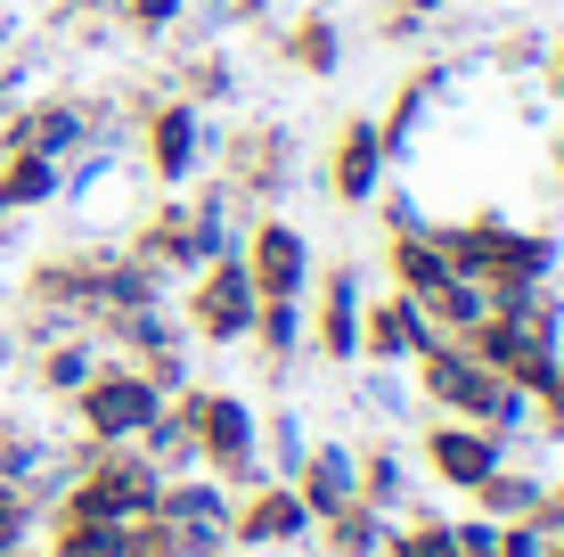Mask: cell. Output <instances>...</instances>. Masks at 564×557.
Wrapping results in <instances>:
<instances>
[{
  "instance_id": "obj_18",
  "label": "cell",
  "mask_w": 564,
  "mask_h": 557,
  "mask_svg": "<svg viewBox=\"0 0 564 557\" xmlns=\"http://www.w3.org/2000/svg\"><path fill=\"white\" fill-rule=\"evenodd\" d=\"M270 50H279L295 74L327 83V74L344 66V25H336V9H303V17H286V25H279V42H270Z\"/></svg>"
},
{
  "instance_id": "obj_21",
  "label": "cell",
  "mask_w": 564,
  "mask_h": 557,
  "mask_svg": "<svg viewBox=\"0 0 564 557\" xmlns=\"http://www.w3.org/2000/svg\"><path fill=\"white\" fill-rule=\"evenodd\" d=\"M417 312H425V329H434L442 344H466L482 329V312H491V287H475V279H442V287H425L417 296Z\"/></svg>"
},
{
  "instance_id": "obj_24",
  "label": "cell",
  "mask_w": 564,
  "mask_h": 557,
  "mask_svg": "<svg viewBox=\"0 0 564 557\" xmlns=\"http://www.w3.org/2000/svg\"><path fill=\"white\" fill-rule=\"evenodd\" d=\"M99 17L115 33H131V42H172L188 25V0H107Z\"/></svg>"
},
{
  "instance_id": "obj_4",
  "label": "cell",
  "mask_w": 564,
  "mask_h": 557,
  "mask_svg": "<svg viewBox=\"0 0 564 557\" xmlns=\"http://www.w3.org/2000/svg\"><path fill=\"white\" fill-rule=\"evenodd\" d=\"M131 164H140V181L155 189V197L188 189V181L213 164V115L164 90V99H155L140 124H131Z\"/></svg>"
},
{
  "instance_id": "obj_1",
  "label": "cell",
  "mask_w": 564,
  "mask_h": 557,
  "mask_svg": "<svg viewBox=\"0 0 564 557\" xmlns=\"http://www.w3.org/2000/svg\"><path fill=\"white\" fill-rule=\"evenodd\" d=\"M434 246H442V263H451L458 279H475V287H540V279H556V263H564V238L549 222H508L499 205H475V214H458V222H434Z\"/></svg>"
},
{
  "instance_id": "obj_26",
  "label": "cell",
  "mask_w": 564,
  "mask_h": 557,
  "mask_svg": "<svg viewBox=\"0 0 564 557\" xmlns=\"http://www.w3.org/2000/svg\"><path fill=\"white\" fill-rule=\"evenodd\" d=\"M303 451H311V427L279 401V410L262 418V468H270V475H295V468H303Z\"/></svg>"
},
{
  "instance_id": "obj_8",
  "label": "cell",
  "mask_w": 564,
  "mask_h": 557,
  "mask_svg": "<svg viewBox=\"0 0 564 557\" xmlns=\"http://www.w3.org/2000/svg\"><path fill=\"white\" fill-rule=\"evenodd\" d=\"M384 181H393V157H384V140H377V115H344V124L327 131V148H319V197L336 205V214H360Z\"/></svg>"
},
{
  "instance_id": "obj_15",
  "label": "cell",
  "mask_w": 564,
  "mask_h": 557,
  "mask_svg": "<svg viewBox=\"0 0 564 557\" xmlns=\"http://www.w3.org/2000/svg\"><path fill=\"white\" fill-rule=\"evenodd\" d=\"M164 90H172V99H188V107H205V115H221V107H238V57L213 50V42H197V50L172 57Z\"/></svg>"
},
{
  "instance_id": "obj_23",
  "label": "cell",
  "mask_w": 564,
  "mask_h": 557,
  "mask_svg": "<svg viewBox=\"0 0 564 557\" xmlns=\"http://www.w3.org/2000/svg\"><path fill=\"white\" fill-rule=\"evenodd\" d=\"M50 451H57L50 427H33V418H9V410H0V484H33V475L50 468Z\"/></svg>"
},
{
  "instance_id": "obj_25",
  "label": "cell",
  "mask_w": 564,
  "mask_h": 557,
  "mask_svg": "<svg viewBox=\"0 0 564 557\" xmlns=\"http://www.w3.org/2000/svg\"><path fill=\"white\" fill-rule=\"evenodd\" d=\"M377 557H458V549H451V516H434V508L393 516V525H384V549H377Z\"/></svg>"
},
{
  "instance_id": "obj_32",
  "label": "cell",
  "mask_w": 564,
  "mask_h": 557,
  "mask_svg": "<svg viewBox=\"0 0 564 557\" xmlns=\"http://www.w3.org/2000/svg\"><path fill=\"white\" fill-rule=\"evenodd\" d=\"M393 9H410V17H425V25H434V17L451 9V0H393Z\"/></svg>"
},
{
  "instance_id": "obj_31",
  "label": "cell",
  "mask_w": 564,
  "mask_h": 557,
  "mask_svg": "<svg viewBox=\"0 0 564 557\" xmlns=\"http://www.w3.org/2000/svg\"><path fill=\"white\" fill-rule=\"evenodd\" d=\"M107 0H50V17H99Z\"/></svg>"
},
{
  "instance_id": "obj_7",
  "label": "cell",
  "mask_w": 564,
  "mask_h": 557,
  "mask_svg": "<svg viewBox=\"0 0 564 557\" xmlns=\"http://www.w3.org/2000/svg\"><path fill=\"white\" fill-rule=\"evenodd\" d=\"M238 263H246V279H254L262 303H303V296H311V271H319L303 222H286L279 205L238 222Z\"/></svg>"
},
{
  "instance_id": "obj_9",
  "label": "cell",
  "mask_w": 564,
  "mask_h": 557,
  "mask_svg": "<svg viewBox=\"0 0 564 557\" xmlns=\"http://www.w3.org/2000/svg\"><path fill=\"white\" fill-rule=\"evenodd\" d=\"M229 549H246V557H295V549H311V508L295 501L286 475H262V484H246L238 501H229Z\"/></svg>"
},
{
  "instance_id": "obj_37",
  "label": "cell",
  "mask_w": 564,
  "mask_h": 557,
  "mask_svg": "<svg viewBox=\"0 0 564 557\" xmlns=\"http://www.w3.org/2000/svg\"><path fill=\"white\" fill-rule=\"evenodd\" d=\"M9 33H17V25H9V17H0V42H9Z\"/></svg>"
},
{
  "instance_id": "obj_27",
  "label": "cell",
  "mask_w": 564,
  "mask_h": 557,
  "mask_svg": "<svg viewBox=\"0 0 564 557\" xmlns=\"http://www.w3.org/2000/svg\"><path fill=\"white\" fill-rule=\"evenodd\" d=\"M33 533H42V508H33V492H25V484H0V557L25 549Z\"/></svg>"
},
{
  "instance_id": "obj_28",
  "label": "cell",
  "mask_w": 564,
  "mask_h": 557,
  "mask_svg": "<svg viewBox=\"0 0 564 557\" xmlns=\"http://www.w3.org/2000/svg\"><path fill=\"white\" fill-rule=\"evenodd\" d=\"M25 83H33V66H25V50H9V42H0V115H9L17 99H25Z\"/></svg>"
},
{
  "instance_id": "obj_11",
  "label": "cell",
  "mask_w": 564,
  "mask_h": 557,
  "mask_svg": "<svg viewBox=\"0 0 564 557\" xmlns=\"http://www.w3.org/2000/svg\"><path fill=\"white\" fill-rule=\"evenodd\" d=\"M417 459H425V475H434L442 492H475L482 475L508 459V443H499L491 427H475V418H434V427L417 435Z\"/></svg>"
},
{
  "instance_id": "obj_30",
  "label": "cell",
  "mask_w": 564,
  "mask_h": 557,
  "mask_svg": "<svg viewBox=\"0 0 564 557\" xmlns=\"http://www.w3.org/2000/svg\"><path fill=\"white\" fill-rule=\"evenodd\" d=\"M540 549H549V533H532L523 516H516V525H499V557H540Z\"/></svg>"
},
{
  "instance_id": "obj_2",
  "label": "cell",
  "mask_w": 564,
  "mask_h": 557,
  "mask_svg": "<svg viewBox=\"0 0 564 557\" xmlns=\"http://www.w3.org/2000/svg\"><path fill=\"white\" fill-rule=\"evenodd\" d=\"M188 410V443H197V468L213 475V484H229V492H246V484H262V410L246 401L238 386H188V394H172Z\"/></svg>"
},
{
  "instance_id": "obj_35",
  "label": "cell",
  "mask_w": 564,
  "mask_h": 557,
  "mask_svg": "<svg viewBox=\"0 0 564 557\" xmlns=\"http://www.w3.org/2000/svg\"><path fill=\"white\" fill-rule=\"evenodd\" d=\"M549 83H556V99H564V50L549 57Z\"/></svg>"
},
{
  "instance_id": "obj_10",
  "label": "cell",
  "mask_w": 564,
  "mask_h": 557,
  "mask_svg": "<svg viewBox=\"0 0 564 557\" xmlns=\"http://www.w3.org/2000/svg\"><path fill=\"white\" fill-rule=\"evenodd\" d=\"M360 263H336V271H311V296H303V353H319L327 369H352L360 353Z\"/></svg>"
},
{
  "instance_id": "obj_34",
  "label": "cell",
  "mask_w": 564,
  "mask_h": 557,
  "mask_svg": "<svg viewBox=\"0 0 564 557\" xmlns=\"http://www.w3.org/2000/svg\"><path fill=\"white\" fill-rule=\"evenodd\" d=\"M9 246H17V214L0 205V255H9Z\"/></svg>"
},
{
  "instance_id": "obj_22",
  "label": "cell",
  "mask_w": 564,
  "mask_h": 557,
  "mask_svg": "<svg viewBox=\"0 0 564 557\" xmlns=\"http://www.w3.org/2000/svg\"><path fill=\"white\" fill-rule=\"evenodd\" d=\"M311 542H319V557H377V549H384V516L360 508V501H344L336 516H319V525H311Z\"/></svg>"
},
{
  "instance_id": "obj_6",
  "label": "cell",
  "mask_w": 564,
  "mask_h": 557,
  "mask_svg": "<svg viewBox=\"0 0 564 557\" xmlns=\"http://www.w3.org/2000/svg\"><path fill=\"white\" fill-rule=\"evenodd\" d=\"M155 410H164V394L115 353H99V369H90L83 386H74V401H66V418H74L83 443H140V427Z\"/></svg>"
},
{
  "instance_id": "obj_12",
  "label": "cell",
  "mask_w": 564,
  "mask_h": 557,
  "mask_svg": "<svg viewBox=\"0 0 564 557\" xmlns=\"http://www.w3.org/2000/svg\"><path fill=\"white\" fill-rule=\"evenodd\" d=\"M425 344H434L425 312L401 296V287H384V296L360 303V353H352V369H410Z\"/></svg>"
},
{
  "instance_id": "obj_5",
  "label": "cell",
  "mask_w": 564,
  "mask_h": 557,
  "mask_svg": "<svg viewBox=\"0 0 564 557\" xmlns=\"http://www.w3.org/2000/svg\"><path fill=\"white\" fill-rule=\"evenodd\" d=\"M254 279H246L238 255H213L197 271L181 279V296H172V312H181V336L205 344V353H238L246 329H254Z\"/></svg>"
},
{
  "instance_id": "obj_33",
  "label": "cell",
  "mask_w": 564,
  "mask_h": 557,
  "mask_svg": "<svg viewBox=\"0 0 564 557\" xmlns=\"http://www.w3.org/2000/svg\"><path fill=\"white\" fill-rule=\"evenodd\" d=\"M549 172H556V189H564V115H556V148H549Z\"/></svg>"
},
{
  "instance_id": "obj_19",
  "label": "cell",
  "mask_w": 564,
  "mask_h": 557,
  "mask_svg": "<svg viewBox=\"0 0 564 557\" xmlns=\"http://www.w3.org/2000/svg\"><path fill=\"white\" fill-rule=\"evenodd\" d=\"M377 263H384V287H401L410 303L425 296V287L451 279V263H442V246H434V222H425V229H384Z\"/></svg>"
},
{
  "instance_id": "obj_3",
  "label": "cell",
  "mask_w": 564,
  "mask_h": 557,
  "mask_svg": "<svg viewBox=\"0 0 564 557\" xmlns=\"http://www.w3.org/2000/svg\"><path fill=\"white\" fill-rule=\"evenodd\" d=\"M213 181L229 189V205H238V214H270V205L303 181L295 131H286V124H262V115H254V124H238L229 140H213Z\"/></svg>"
},
{
  "instance_id": "obj_29",
  "label": "cell",
  "mask_w": 564,
  "mask_h": 557,
  "mask_svg": "<svg viewBox=\"0 0 564 557\" xmlns=\"http://www.w3.org/2000/svg\"><path fill=\"white\" fill-rule=\"evenodd\" d=\"M540 50H549L540 33H508V42H499V66H508V74H523V66H540Z\"/></svg>"
},
{
  "instance_id": "obj_14",
  "label": "cell",
  "mask_w": 564,
  "mask_h": 557,
  "mask_svg": "<svg viewBox=\"0 0 564 557\" xmlns=\"http://www.w3.org/2000/svg\"><path fill=\"white\" fill-rule=\"evenodd\" d=\"M286 484H295V501L311 508V525H319V516H336L344 501H360V492H352V443H336V435H311L303 468L286 475Z\"/></svg>"
},
{
  "instance_id": "obj_13",
  "label": "cell",
  "mask_w": 564,
  "mask_h": 557,
  "mask_svg": "<svg viewBox=\"0 0 564 557\" xmlns=\"http://www.w3.org/2000/svg\"><path fill=\"white\" fill-rule=\"evenodd\" d=\"M451 83H458V66H451V57H434V66L401 74V83H393V99H384V115H377V140H384V157H401V148L417 140V131H425V107H434Z\"/></svg>"
},
{
  "instance_id": "obj_17",
  "label": "cell",
  "mask_w": 564,
  "mask_h": 557,
  "mask_svg": "<svg viewBox=\"0 0 564 557\" xmlns=\"http://www.w3.org/2000/svg\"><path fill=\"white\" fill-rule=\"evenodd\" d=\"M90 369H99V336H83V329H66V336H50V344L25 353V377H33L42 401H74V386H83Z\"/></svg>"
},
{
  "instance_id": "obj_20",
  "label": "cell",
  "mask_w": 564,
  "mask_h": 557,
  "mask_svg": "<svg viewBox=\"0 0 564 557\" xmlns=\"http://www.w3.org/2000/svg\"><path fill=\"white\" fill-rule=\"evenodd\" d=\"M57 197H66V164L25 157V148H0V205H9V214H50Z\"/></svg>"
},
{
  "instance_id": "obj_16",
  "label": "cell",
  "mask_w": 564,
  "mask_h": 557,
  "mask_svg": "<svg viewBox=\"0 0 564 557\" xmlns=\"http://www.w3.org/2000/svg\"><path fill=\"white\" fill-rule=\"evenodd\" d=\"M246 353H254V369L270 377V386H286V377L303 369V303H254Z\"/></svg>"
},
{
  "instance_id": "obj_36",
  "label": "cell",
  "mask_w": 564,
  "mask_h": 557,
  "mask_svg": "<svg viewBox=\"0 0 564 557\" xmlns=\"http://www.w3.org/2000/svg\"><path fill=\"white\" fill-rule=\"evenodd\" d=\"M540 557H564V533H556V542H549V549H540Z\"/></svg>"
}]
</instances>
